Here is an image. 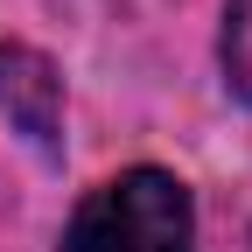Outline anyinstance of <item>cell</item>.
<instances>
[{"label": "cell", "instance_id": "6da1fadb", "mask_svg": "<svg viewBox=\"0 0 252 252\" xmlns=\"http://www.w3.org/2000/svg\"><path fill=\"white\" fill-rule=\"evenodd\" d=\"M196 210L168 168H126L77 203L63 252H189Z\"/></svg>", "mask_w": 252, "mask_h": 252}, {"label": "cell", "instance_id": "7a4b0ae2", "mask_svg": "<svg viewBox=\"0 0 252 252\" xmlns=\"http://www.w3.org/2000/svg\"><path fill=\"white\" fill-rule=\"evenodd\" d=\"M0 112H7L42 154H56L63 133V84L49 70V56L21 49V42H0Z\"/></svg>", "mask_w": 252, "mask_h": 252}, {"label": "cell", "instance_id": "3957f363", "mask_svg": "<svg viewBox=\"0 0 252 252\" xmlns=\"http://www.w3.org/2000/svg\"><path fill=\"white\" fill-rule=\"evenodd\" d=\"M224 84L252 105V0L224 7Z\"/></svg>", "mask_w": 252, "mask_h": 252}]
</instances>
